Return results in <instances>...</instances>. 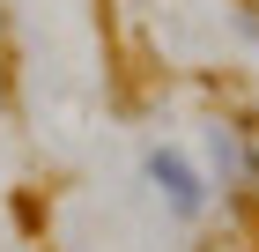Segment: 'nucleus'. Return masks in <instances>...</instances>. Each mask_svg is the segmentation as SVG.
I'll use <instances>...</instances> for the list:
<instances>
[{
    "label": "nucleus",
    "mask_w": 259,
    "mask_h": 252,
    "mask_svg": "<svg viewBox=\"0 0 259 252\" xmlns=\"http://www.w3.org/2000/svg\"><path fill=\"white\" fill-rule=\"evenodd\" d=\"M207 149H215L222 186H252V178H259V156L244 149V134H237V126H215V134H207Z\"/></svg>",
    "instance_id": "f03ea898"
},
{
    "label": "nucleus",
    "mask_w": 259,
    "mask_h": 252,
    "mask_svg": "<svg viewBox=\"0 0 259 252\" xmlns=\"http://www.w3.org/2000/svg\"><path fill=\"white\" fill-rule=\"evenodd\" d=\"M141 171H148V186H156V200L170 215H178V223H200V215H207V200H215V186H207V178H200V163L185 149H170V141H156V149L141 156Z\"/></svg>",
    "instance_id": "f257e3e1"
}]
</instances>
